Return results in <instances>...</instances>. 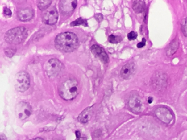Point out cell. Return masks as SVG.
I'll return each instance as SVG.
<instances>
[{
  "mask_svg": "<svg viewBox=\"0 0 187 140\" xmlns=\"http://www.w3.org/2000/svg\"><path fill=\"white\" fill-rule=\"evenodd\" d=\"M78 39L76 34L65 32L58 35L55 39L56 48L64 52L74 51L78 46Z\"/></svg>",
  "mask_w": 187,
  "mask_h": 140,
  "instance_id": "obj_1",
  "label": "cell"
},
{
  "mask_svg": "<svg viewBox=\"0 0 187 140\" xmlns=\"http://www.w3.org/2000/svg\"><path fill=\"white\" fill-rule=\"evenodd\" d=\"M59 94L62 99L70 101L77 97L78 93V84L77 80L70 78L62 83L59 88Z\"/></svg>",
  "mask_w": 187,
  "mask_h": 140,
  "instance_id": "obj_2",
  "label": "cell"
},
{
  "mask_svg": "<svg viewBox=\"0 0 187 140\" xmlns=\"http://www.w3.org/2000/svg\"><path fill=\"white\" fill-rule=\"evenodd\" d=\"M27 31L24 27H18L10 29L5 35L6 41L10 44H18L27 37Z\"/></svg>",
  "mask_w": 187,
  "mask_h": 140,
  "instance_id": "obj_3",
  "label": "cell"
},
{
  "mask_svg": "<svg viewBox=\"0 0 187 140\" xmlns=\"http://www.w3.org/2000/svg\"><path fill=\"white\" fill-rule=\"evenodd\" d=\"M30 85L29 75L25 71L17 73L15 78V87L18 92L27 91Z\"/></svg>",
  "mask_w": 187,
  "mask_h": 140,
  "instance_id": "obj_4",
  "label": "cell"
},
{
  "mask_svg": "<svg viewBox=\"0 0 187 140\" xmlns=\"http://www.w3.org/2000/svg\"><path fill=\"white\" fill-rule=\"evenodd\" d=\"M64 68L62 63L57 59H51L46 65V71L49 77L58 76Z\"/></svg>",
  "mask_w": 187,
  "mask_h": 140,
  "instance_id": "obj_5",
  "label": "cell"
},
{
  "mask_svg": "<svg viewBox=\"0 0 187 140\" xmlns=\"http://www.w3.org/2000/svg\"><path fill=\"white\" fill-rule=\"evenodd\" d=\"M32 109L30 105L27 102L21 101L15 107V113L18 118L24 120L31 116Z\"/></svg>",
  "mask_w": 187,
  "mask_h": 140,
  "instance_id": "obj_6",
  "label": "cell"
},
{
  "mask_svg": "<svg viewBox=\"0 0 187 140\" xmlns=\"http://www.w3.org/2000/svg\"><path fill=\"white\" fill-rule=\"evenodd\" d=\"M155 115L159 121L166 124L171 123L173 119V115L169 109L165 107H159L156 109Z\"/></svg>",
  "mask_w": 187,
  "mask_h": 140,
  "instance_id": "obj_7",
  "label": "cell"
},
{
  "mask_svg": "<svg viewBox=\"0 0 187 140\" xmlns=\"http://www.w3.org/2000/svg\"><path fill=\"white\" fill-rule=\"evenodd\" d=\"M58 11L56 8L53 7L50 9L47 10L46 13L43 14L42 20L47 25H54L58 21Z\"/></svg>",
  "mask_w": 187,
  "mask_h": 140,
  "instance_id": "obj_8",
  "label": "cell"
},
{
  "mask_svg": "<svg viewBox=\"0 0 187 140\" xmlns=\"http://www.w3.org/2000/svg\"><path fill=\"white\" fill-rule=\"evenodd\" d=\"M128 106L130 109L135 113H139L142 110V103L139 97L133 94L130 97L128 101Z\"/></svg>",
  "mask_w": 187,
  "mask_h": 140,
  "instance_id": "obj_9",
  "label": "cell"
},
{
  "mask_svg": "<svg viewBox=\"0 0 187 140\" xmlns=\"http://www.w3.org/2000/svg\"><path fill=\"white\" fill-rule=\"evenodd\" d=\"M77 4V1H61L60 2V11L64 14H70L76 8Z\"/></svg>",
  "mask_w": 187,
  "mask_h": 140,
  "instance_id": "obj_10",
  "label": "cell"
},
{
  "mask_svg": "<svg viewBox=\"0 0 187 140\" xmlns=\"http://www.w3.org/2000/svg\"><path fill=\"white\" fill-rule=\"evenodd\" d=\"M91 51L93 53L98 57L103 63L106 64L108 63L109 61V58L108 56L105 51L102 48H101L100 46L98 45H93L91 47Z\"/></svg>",
  "mask_w": 187,
  "mask_h": 140,
  "instance_id": "obj_11",
  "label": "cell"
},
{
  "mask_svg": "<svg viewBox=\"0 0 187 140\" xmlns=\"http://www.w3.org/2000/svg\"><path fill=\"white\" fill-rule=\"evenodd\" d=\"M135 70V64L133 63H127L123 66L120 71V75L123 78L128 80L132 76Z\"/></svg>",
  "mask_w": 187,
  "mask_h": 140,
  "instance_id": "obj_12",
  "label": "cell"
},
{
  "mask_svg": "<svg viewBox=\"0 0 187 140\" xmlns=\"http://www.w3.org/2000/svg\"><path fill=\"white\" fill-rule=\"evenodd\" d=\"M93 114V106L87 107L79 114L78 117V120L81 123H87L91 119Z\"/></svg>",
  "mask_w": 187,
  "mask_h": 140,
  "instance_id": "obj_13",
  "label": "cell"
},
{
  "mask_svg": "<svg viewBox=\"0 0 187 140\" xmlns=\"http://www.w3.org/2000/svg\"><path fill=\"white\" fill-rule=\"evenodd\" d=\"M34 12L32 9L26 8L20 10L18 12V17L22 22L29 21L34 17Z\"/></svg>",
  "mask_w": 187,
  "mask_h": 140,
  "instance_id": "obj_14",
  "label": "cell"
},
{
  "mask_svg": "<svg viewBox=\"0 0 187 140\" xmlns=\"http://www.w3.org/2000/svg\"><path fill=\"white\" fill-rule=\"evenodd\" d=\"M180 43L179 41L177 39H174L169 46H168V48L166 50V53L168 56H171L174 54L175 53L176 51H177L179 48Z\"/></svg>",
  "mask_w": 187,
  "mask_h": 140,
  "instance_id": "obj_15",
  "label": "cell"
},
{
  "mask_svg": "<svg viewBox=\"0 0 187 140\" xmlns=\"http://www.w3.org/2000/svg\"><path fill=\"white\" fill-rule=\"evenodd\" d=\"M146 4L143 1H135L132 3V8L137 13L143 12L145 10Z\"/></svg>",
  "mask_w": 187,
  "mask_h": 140,
  "instance_id": "obj_16",
  "label": "cell"
},
{
  "mask_svg": "<svg viewBox=\"0 0 187 140\" xmlns=\"http://www.w3.org/2000/svg\"><path fill=\"white\" fill-rule=\"evenodd\" d=\"M52 1L49 0L46 1H40L38 3V7L41 10H44L49 8L51 5Z\"/></svg>",
  "mask_w": 187,
  "mask_h": 140,
  "instance_id": "obj_17",
  "label": "cell"
},
{
  "mask_svg": "<svg viewBox=\"0 0 187 140\" xmlns=\"http://www.w3.org/2000/svg\"><path fill=\"white\" fill-rule=\"evenodd\" d=\"M108 40L111 43L116 44L119 43L120 42L122 41V39L121 37L111 35L108 37Z\"/></svg>",
  "mask_w": 187,
  "mask_h": 140,
  "instance_id": "obj_18",
  "label": "cell"
},
{
  "mask_svg": "<svg viewBox=\"0 0 187 140\" xmlns=\"http://www.w3.org/2000/svg\"><path fill=\"white\" fill-rule=\"evenodd\" d=\"M81 25L87 26V23H86V20L83 19L82 18H79L76 20H75L74 22H72V23H71V26H72V27H75V26Z\"/></svg>",
  "mask_w": 187,
  "mask_h": 140,
  "instance_id": "obj_19",
  "label": "cell"
},
{
  "mask_svg": "<svg viewBox=\"0 0 187 140\" xmlns=\"http://www.w3.org/2000/svg\"><path fill=\"white\" fill-rule=\"evenodd\" d=\"M181 30L184 36L187 37V18L182 20L181 22Z\"/></svg>",
  "mask_w": 187,
  "mask_h": 140,
  "instance_id": "obj_20",
  "label": "cell"
},
{
  "mask_svg": "<svg viewBox=\"0 0 187 140\" xmlns=\"http://www.w3.org/2000/svg\"><path fill=\"white\" fill-rule=\"evenodd\" d=\"M5 54L9 58H12L13 56L15 55L16 52V49L13 48L6 49L5 50Z\"/></svg>",
  "mask_w": 187,
  "mask_h": 140,
  "instance_id": "obj_21",
  "label": "cell"
},
{
  "mask_svg": "<svg viewBox=\"0 0 187 140\" xmlns=\"http://www.w3.org/2000/svg\"><path fill=\"white\" fill-rule=\"evenodd\" d=\"M137 37V34L134 31H131L130 32L129 34L127 35V37L128 39L131 41V40H134L135 39H136Z\"/></svg>",
  "mask_w": 187,
  "mask_h": 140,
  "instance_id": "obj_22",
  "label": "cell"
},
{
  "mask_svg": "<svg viewBox=\"0 0 187 140\" xmlns=\"http://www.w3.org/2000/svg\"><path fill=\"white\" fill-rule=\"evenodd\" d=\"M146 39H142V41L141 42H139V43L137 44V47L139 48H141L142 47H143L144 46H145V44H146Z\"/></svg>",
  "mask_w": 187,
  "mask_h": 140,
  "instance_id": "obj_23",
  "label": "cell"
},
{
  "mask_svg": "<svg viewBox=\"0 0 187 140\" xmlns=\"http://www.w3.org/2000/svg\"><path fill=\"white\" fill-rule=\"evenodd\" d=\"M4 13L5 14L7 15L8 16H10L12 15V12L9 8H5L4 10Z\"/></svg>",
  "mask_w": 187,
  "mask_h": 140,
  "instance_id": "obj_24",
  "label": "cell"
},
{
  "mask_svg": "<svg viewBox=\"0 0 187 140\" xmlns=\"http://www.w3.org/2000/svg\"><path fill=\"white\" fill-rule=\"evenodd\" d=\"M0 140H7V138L4 134H0Z\"/></svg>",
  "mask_w": 187,
  "mask_h": 140,
  "instance_id": "obj_25",
  "label": "cell"
},
{
  "mask_svg": "<svg viewBox=\"0 0 187 140\" xmlns=\"http://www.w3.org/2000/svg\"><path fill=\"white\" fill-rule=\"evenodd\" d=\"M76 136H77V138H81V133L79 132V131H77L76 132Z\"/></svg>",
  "mask_w": 187,
  "mask_h": 140,
  "instance_id": "obj_26",
  "label": "cell"
},
{
  "mask_svg": "<svg viewBox=\"0 0 187 140\" xmlns=\"http://www.w3.org/2000/svg\"><path fill=\"white\" fill-rule=\"evenodd\" d=\"M43 140L42 138H34V139H32V140Z\"/></svg>",
  "mask_w": 187,
  "mask_h": 140,
  "instance_id": "obj_27",
  "label": "cell"
},
{
  "mask_svg": "<svg viewBox=\"0 0 187 140\" xmlns=\"http://www.w3.org/2000/svg\"><path fill=\"white\" fill-rule=\"evenodd\" d=\"M153 101V99L152 97H149L148 99V102L149 104H151Z\"/></svg>",
  "mask_w": 187,
  "mask_h": 140,
  "instance_id": "obj_28",
  "label": "cell"
}]
</instances>
